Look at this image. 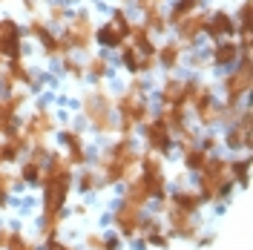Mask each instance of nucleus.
<instances>
[{"label": "nucleus", "mask_w": 253, "mask_h": 250, "mask_svg": "<svg viewBox=\"0 0 253 250\" xmlns=\"http://www.w3.org/2000/svg\"><path fill=\"white\" fill-rule=\"evenodd\" d=\"M38 190H41V227L38 230H41V242H43L52 236H61L66 204L75 190V167L66 161L61 150H52L49 161L43 164Z\"/></svg>", "instance_id": "1"}, {"label": "nucleus", "mask_w": 253, "mask_h": 250, "mask_svg": "<svg viewBox=\"0 0 253 250\" xmlns=\"http://www.w3.org/2000/svg\"><path fill=\"white\" fill-rule=\"evenodd\" d=\"M112 104H115V135L132 138L144 121L153 115L150 83L144 78H129L121 92L112 95Z\"/></svg>", "instance_id": "2"}, {"label": "nucleus", "mask_w": 253, "mask_h": 250, "mask_svg": "<svg viewBox=\"0 0 253 250\" xmlns=\"http://www.w3.org/2000/svg\"><path fill=\"white\" fill-rule=\"evenodd\" d=\"M92 167L98 170V175H101V181H104L107 190L115 187V184H126L138 172V167H141V150L132 144V138L118 135L107 147L98 150Z\"/></svg>", "instance_id": "3"}, {"label": "nucleus", "mask_w": 253, "mask_h": 250, "mask_svg": "<svg viewBox=\"0 0 253 250\" xmlns=\"http://www.w3.org/2000/svg\"><path fill=\"white\" fill-rule=\"evenodd\" d=\"M78 110L84 124L89 126L95 135H101V138L115 135V104H112V92L107 89V83H92L81 95Z\"/></svg>", "instance_id": "4"}, {"label": "nucleus", "mask_w": 253, "mask_h": 250, "mask_svg": "<svg viewBox=\"0 0 253 250\" xmlns=\"http://www.w3.org/2000/svg\"><path fill=\"white\" fill-rule=\"evenodd\" d=\"M196 190H199L202 202L213 204V207H221V204L230 202L236 184H233V178H230V164H227V158L219 156V153L210 156V161L196 172Z\"/></svg>", "instance_id": "5"}, {"label": "nucleus", "mask_w": 253, "mask_h": 250, "mask_svg": "<svg viewBox=\"0 0 253 250\" xmlns=\"http://www.w3.org/2000/svg\"><path fill=\"white\" fill-rule=\"evenodd\" d=\"M219 89H221L219 101L224 107H245V101L251 98L253 89V52H242L236 66L221 72Z\"/></svg>", "instance_id": "6"}, {"label": "nucleus", "mask_w": 253, "mask_h": 250, "mask_svg": "<svg viewBox=\"0 0 253 250\" xmlns=\"http://www.w3.org/2000/svg\"><path fill=\"white\" fill-rule=\"evenodd\" d=\"M202 81H205L202 75H175V72H167L156 89L158 107H184V110H190V104H193V98L199 92Z\"/></svg>", "instance_id": "7"}, {"label": "nucleus", "mask_w": 253, "mask_h": 250, "mask_svg": "<svg viewBox=\"0 0 253 250\" xmlns=\"http://www.w3.org/2000/svg\"><path fill=\"white\" fill-rule=\"evenodd\" d=\"M23 35L26 38H32L38 46H41V52H43V58H52V61H61L63 55H72L69 52V46H66V41L61 38V32L55 29V26H49L46 17L41 15H32L29 20H26V26H23Z\"/></svg>", "instance_id": "8"}, {"label": "nucleus", "mask_w": 253, "mask_h": 250, "mask_svg": "<svg viewBox=\"0 0 253 250\" xmlns=\"http://www.w3.org/2000/svg\"><path fill=\"white\" fill-rule=\"evenodd\" d=\"M61 38L66 41V46H69L72 55H75V52L89 55V52H92V43H95V17H92V12L75 9V12L69 15V20L63 23Z\"/></svg>", "instance_id": "9"}, {"label": "nucleus", "mask_w": 253, "mask_h": 250, "mask_svg": "<svg viewBox=\"0 0 253 250\" xmlns=\"http://www.w3.org/2000/svg\"><path fill=\"white\" fill-rule=\"evenodd\" d=\"M129 23H132V17L124 6H112L110 17L101 26H95V43L107 52H118L129 41Z\"/></svg>", "instance_id": "10"}, {"label": "nucleus", "mask_w": 253, "mask_h": 250, "mask_svg": "<svg viewBox=\"0 0 253 250\" xmlns=\"http://www.w3.org/2000/svg\"><path fill=\"white\" fill-rule=\"evenodd\" d=\"M138 178L147 184L150 196H153V204H158V202L167 199V193H170V175H167V158L164 156H156V153L141 150Z\"/></svg>", "instance_id": "11"}, {"label": "nucleus", "mask_w": 253, "mask_h": 250, "mask_svg": "<svg viewBox=\"0 0 253 250\" xmlns=\"http://www.w3.org/2000/svg\"><path fill=\"white\" fill-rule=\"evenodd\" d=\"M158 216L164 221L167 233L173 239H181V242H196L202 239V219L196 213H184L178 207H170V204L158 202Z\"/></svg>", "instance_id": "12"}, {"label": "nucleus", "mask_w": 253, "mask_h": 250, "mask_svg": "<svg viewBox=\"0 0 253 250\" xmlns=\"http://www.w3.org/2000/svg\"><path fill=\"white\" fill-rule=\"evenodd\" d=\"M138 132H141V141H144V150L147 153H156V156L167 158L175 150V132L164 124V118L156 115V112L144 121Z\"/></svg>", "instance_id": "13"}, {"label": "nucleus", "mask_w": 253, "mask_h": 250, "mask_svg": "<svg viewBox=\"0 0 253 250\" xmlns=\"http://www.w3.org/2000/svg\"><path fill=\"white\" fill-rule=\"evenodd\" d=\"M58 138H61V153L66 156V161L72 167H86L92 164V150H89V141H86V132L81 129L78 124H66L58 129Z\"/></svg>", "instance_id": "14"}, {"label": "nucleus", "mask_w": 253, "mask_h": 250, "mask_svg": "<svg viewBox=\"0 0 253 250\" xmlns=\"http://www.w3.org/2000/svg\"><path fill=\"white\" fill-rule=\"evenodd\" d=\"M190 112H193L196 124L202 126V129H216V126H219L221 101L216 98V86H213V83H207V81H202L199 92H196V98H193V104H190Z\"/></svg>", "instance_id": "15"}, {"label": "nucleus", "mask_w": 253, "mask_h": 250, "mask_svg": "<svg viewBox=\"0 0 253 250\" xmlns=\"http://www.w3.org/2000/svg\"><path fill=\"white\" fill-rule=\"evenodd\" d=\"M221 147L230 150L233 156H239V153H251V147H253V112H251L248 104L242 107L236 121L221 132Z\"/></svg>", "instance_id": "16"}, {"label": "nucleus", "mask_w": 253, "mask_h": 250, "mask_svg": "<svg viewBox=\"0 0 253 250\" xmlns=\"http://www.w3.org/2000/svg\"><path fill=\"white\" fill-rule=\"evenodd\" d=\"M58 115L55 110L49 107V104H35L32 112L20 121V129L26 132V138L29 141H49V135H55L58 132Z\"/></svg>", "instance_id": "17"}, {"label": "nucleus", "mask_w": 253, "mask_h": 250, "mask_svg": "<svg viewBox=\"0 0 253 250\" xmlns=\"http://www.w3.org/2000/svg\"><path fill=\"white\" fill-rule=\"evenodd\" d=\"M29 101L26 89H15V92H0V138H9L12 132L20 129V112Z\"/></svg>", "instance_id": "18"}, {"label": "nucleus", "mask_w": 253, "mask_h": 250, "mask_svg": "<svg viewBox=\"0 0 253 250\" xmlns=\"http://www.w3.org/2000/svg\"><path fill=\"white\" fill-rule=\"evenodd\" d=\"M0 58L3 61L26 58V35H23V26L9 15H0Z\"/></svg>", "instance_id": "19"}, {"label": "nucleus", "mask_w": 253, "mask_h": 250, "mask_svg": "<svg viewBox=\"0 0 253 250\" xmlns=\"http://www.w3.org/2000/svg\"><path fill=\"white\" fill-rule=\"evenodd\" d=\"M141 216L144 210H138V207H132L126 202H118L112 207V216H110L115 236H121L124 242H135L138 239V227H141Z\"/></svg>", "instance_id": "20"}, {"label": "nucleus", "mask_w": 253, "mask_h": 250, "mask_svg": "<svg viewBox=\"0 0 253 250\" xmlns=\"http://www.w3.org/2000/svg\"><path fill=\"white\" fill-rule=\"evenodd\" d=\"M118 66L124 69L129 78H147V75H153L158 69V61H156V55H144L132 43H124L118 49Z\"/></svg>", "instance_id": "21"}, {"label": "nucleus", "mask_w": 253, "mask_h": 250, "mask_svg": "<svg viewBox=\"0 0 253 250\" xmlns=\"http://www.w3.org/2000/svg\"><path fill=\"white\" fill-rule=\"evenodd\" d=\"M207 9H199V12H193V15L187 17V20H181L178 26H175V41L181 43V46L187 49H196L202 41H205V26H207Z\"/></svg>", "instance_id": "22"}, {"label": "nucleus", "mask_w": 253, "mask_h": 250, "mask_svg": "<svg viewBox=\"0 0 253 250\" xmlns=\"http://www.w3.org/2000/svg\"><path fill=\"white\" fill-rule=\"evenodd\" d=\"M242 58V46L236 43V38H224V41H216L210 43V52H207V61H210V69H233Z\"/></svg>", "instance_id": "23"}, {"label": "nucleus", "mask_w": 253, "mask_h": 250, "mask_svg": "<svg viewBox=\"0 0 253 250\" xmlns=\"http://www.w3.org/2000/svg\"><path fill=\"white\" fill-rule=\"evenodd\" d=\"M205 38L210 41V43L224 41V38H236V20H233V12H227V9H213V12L207 15Z\"/></svg>", "instance_id": "24"}, {"label": "nucleus", "mask_w": 253, "mask_h": 250, "mask_svg": "<svg viewBox=\"0 0 253 250\" xmlns=\"http://www.w3.org/2000/svg\"><path fill=\"white\" fill-rule=\"evenodd\" d=\"M184 58H187V49L181 46L175 38H167L164 43L156 46V61H158V66H161L164 72L181 69V66H184Z\"/></svg>", "instance_id": "25"}, {"label": "nucleus", "mask_w": 253, "mask_h": 250, "mask_svg": "<svg viewBox=\"0 0 253 250\" xmlns=\"http://www.w3.org/2000/svg\"><path fill=\"white\" fill-rule=\"evenodd\" d=\"M164 204H170V207H178V210H184V213H202V207H205V202H202V196H199V190L196 187H175L167 193V199H164Z\"/></svg>", "instance_id": "26"}, {"label": "nucleus", "mask_w": 253, "mask_h": 250, "mask_svg": "<svg viewBox=\"0 0 253 250\" xmlns=\"http://www.w3.org/2000/svg\"><path fill=\"white\" fill-rule=\"evenodd\" d=\"M112 72V61L104 55V52H89L84 58V78L92 81V83H107Z\"/></svg>", "instance_id": "27"}, {"label": "nucleus", "mask_w": 253, "mask_h": 250, "mask_svg": "<svg viewBox=\"0 0 253 250\" xmlns=\"http://www.w3.org/2000/svg\"><path fill=\"white\" fill-rule=\"evenodd\" d=\"M118 202H126V204H132V207H138V210H147V207L153 204V196H150L147 184L138 178V172H135V175L124 184V193H121V199H118Z\"/></svg>", "instance_id": "28"}, {"label": "nucleus", "mask_w": 253, "mask_h": 250, "mask_svg": "<svg viewBox=\"0 0 253 250\" xmlns=\"http://www.w3.org/2000/svg\"><path fill=\"white\" fill-rule=\"evenodd\" d=\"M126 43H132V46L138 49V52H144V55H156V35L144 26L141 20H132L129 23V41Z\"/></svg>", "instance_id": "29"}, {"label": "nucleus", "mask_w": 253, "mask_h": 250, "mask_svg": "<svg viewBox=\"0 0 253 250\" xmlns=\"http://www.w3.org/2000/svg\"><path fill=\"white\" fill-rule=\"evenodd\" d=\"M199 9H205V0H173L170 3V9L164 12L167 15V26L175 29L181 20H187L193 12H199Z\"/></svg>", "instance_id": "30"}, {"label": "nucleus", "mask_w": 253, "mask_h": 250, "mask_svg": "<svg viewBox=\"0 0 253 250\" xmlns=\"http://www.w3.org/2000/svg\"><path fill=\"white\" fill-rule=\"evenodd\" d=\"M75 187H78V193H84V196H95V193L107 190L92 164H86V167H81V172H75Z\"/></svg>", "instance_id": "31"}, {"label": "nucleus", "mask_w": 253, "mask_h": 250, "mask_svg": "<svg viewBox=\"0 0 253 250\" xmlns=\"http://www.w3.org/2000/svg\"><path fill=\"white\" fill-rule=\"evenodd\" d=\"M227 164H230V178H233V184L239 190L248 187V181H251V153H239V156H230L227 158Z\"/></svg>", "instance_id": "32"}, {"label": "nucleus", "mask_w": 253, "mask_h": 250, "mask_svg": "<svg viewBox=\"0 0 253 250\" xmlns=\"http://www.w3.org/2000/svg\"><path fill=\"white\" fill-rule=\"evenodd\" d=\"M84 250H124V239L121 236H107L98 233V230H89L84 236Z\"/></svg>", "instance_id": "33"}, {"label": "nucleus", "mask_w": 253, "mask_h": 250, "mask_svg": "<svg viewBox=\"0 0 253 250\" xmlns=\"http://www.w3.org/2000/svg\"><path fill=\"white\" fill-rule=\"evenodd\" d=\"M41 172H43V164H38V161H32V158H20V167H17V184H23V187H38V181H41Z\"/></svg>", "instance_id": "34"}, {"label": "nucleus", "mask_w": 253, "mask_h": 250, "mask_svg": "<svg viewBox=\"0 0 253 250\" xmlns=\"http://www.w3.org/2000/svg\"><path fill=\"white\" fill-rule=\"evenodd\" d=\"M156 115H161L164 124L170 126L173 132H178V129H184L190 124V110H184V107H158Z\"/></svg>", "instance_id": "35"}, {"label": "nucleus", "mask_w": 253, "mask_h": 250, "mask_svg": "<svg viewBox=\"0 0 253 250\" xmlns=\"http://www.w3.org/2000/svg\"><path fill=\"white\" fill-rule=\"evenodd\" d=\"M210 156H213V153H207L205 147H199V144H196V147H190V150H184V153H181V164H184V170H187V172H193V175H196V172H199L207 161H210Z\"/></svg>", "instance_id": "36"}, {"label": "nucleus", "mask_w": 253, "mask_h": 250, "mask_svg": "<svg viewBox=\"0 0 253 250\" xmlns=\"http://www.w3.org/2000/svg\"><path fill=\"white\" fill-rule=\"evenodd\" d=\"M41 15L46 17L49 26H58V23H66V20H69L72 9H69V3H66V0H49Z\"/></svg>", "instance_id": "37"}, {"label": "nucleus", "mask_w": 253, "mask_h": 250, "mask_svg": "<svg viewBox=\"0 0 253 250\" xmlns=\"http://www.w3.org/2000/svg\"><path fill=\"white\" fill-rule=\"evenodd\" d=\"M141 23H144V26H147L150 32H153V35H167V32H170L164 9H153V12H144V15H141Z\"/></svg>", "instance_id": "38"}, {"label": "nucleus", "mask_w": 253, "mask_h": 250, "mask_svg": "<svg viewBox=\"0 0 253 250\" xmlns=\"http://www.w3.org/2000/svg\"><path fill=\"white\" fill-rule=\"evenodd\" d=\"M58 66H61V72L66 75V78H72V81H86V78H84V58L63 55L61 61H58Z\"/></svg>", "instance_id": "39"}, {"label": "nucleus", "mask_w": 253, "mask_h": 250, "mask_svg": "<svg viewBox=\"0 0 253 250\" xmlns=\"http://www.w3.org/2000/svg\"><path fill=\"white\" fill-rule=\"evenodd\" d=\"M15 187H17V175H15V172H6V170H0V210L12 204V196H15Z\"/></svg>", "instance_id": "40"}, {"label": "nucleus", "mask_w": 253, "mask_h": 250, "mask_svg": "<svg viewBox=\"0 0 253 250\" xmlns=\"http://www.w3.org/2000/svg\"><path fill=\"white\" fill-rule=\"evenodd\" d=\"M3 250H41V245H38L32 236H26L23 230H12V233H9V242H6V248Z\"/></svg>", "instance_id": "41"}, {"label": "nucleus", "mask_w": 253, "mask_h": 250, "mask_svg": "<svg viewBox=\"0 0 253 250\" xmlns=\"http://www.w3.org/2000/svg\"><path fill=\"white\" fill-rule=\"evenodd\" d=\"M199 135H202V132H199V129H196V126H184V129H178V132H175V150H178V153H184V150H190V147H196V144H199Z\"/></svg>", "instance_id": "42"}, {"label": "nucleus", "mask_w": 253, "mask_h": 250, "mask_svg": "<svg viewBox=\"0 0 253 250\" xmlns=\"http://www.w3.org/2000/svg\"><path fill=\"white\" fill-rule=\"evenodd\" d=\"M141 245H150V248H156V250H170L173 236L167 233V227H164V230H156V233H150L147 239H141Z\"/></svg>", "instance_id": "43"}, {"label": "nucleus", "mask_w": 253, "mask_h": 250, "mask_svg": "<svg viewBox=\"0 0 253 250\" xmlns=\"http://www.w3.org/2000/svg\"><path fill=\"white\" fill-rule=\"evenodd\" d=\"M190 66V75H202V72H207L210 69V61H207V55H202V52H196V49H190V55L184 58Z\"/></svg>", "instance_id": "44"}, {"label": "nucleus", "mask_w": 253, "mask_h": 250, "mask_svg": "<svg viewBox=\"0 0 253 250\" xmlns=\"http://www.w3.org/2000/svg\"><path fill=\"white\" fill-rule=\"evenodd\" d=\"M199 147H205L207 153H219V147H221V135L216 132V129H205V135H199Z\"/></svg>", "instance_id": "45"}, {"label": "nucleus", "mask_w": 253, "mask_h": 250, "mask_svg": "<svg viewBox=\"0 0 253 250\" xmlns=\"http://www.w3.org/2000/svg\"><path fill=\"white\" fill-rule=\"evenodd\" d=\"M41 250H75V248H72V242H66L61 236H52V239H43V248Z\"/></svg>", "instance_id": "46"}, {"label": "nucleus", "mask_w": 253, "mask_h": 250, "mask_svg": "<svg viewBox=\"0 0 253 250\" xmlns=\"http://www.w3.org/2000/svg\"><path fill=\"white\" fill-rule=\"evenodd\" d=\"M132 3H135L138 15H144V12H153V9H164L167 0H132Z\"/></svg>", "instance_id": "47"}, {"label": "nucleus", "mask_w": 253, "mask_h": 250, "mask_svg": "<svg viewBox=\"0 0 253 250\" xmlns=\"http://www.w3.org/2000/svg\"><path fill=\"white\" fill-rule=\"evenodd\" d=\"M23 12H26V15H38V12H41V9H38V0H23Z\"/></svg>", "instance_id": "48"}, {"label": "nucleus", "mask_w": 253, "mask_h": 250, "mask_svg": "<svg viewBox=\"0 0 253 250\" xmlns=\"http://www.w3.org/2000/svg\"><path fill=\"white\" fill-rule=\"evenodd\" d=\"M9 233H12L9 227H0V250L6 248V242H9Z\"/></svg>", "instance_id": "49"}, {"label": "nucleus", "mask_w": 253, "mask_h": 250, "mask_svg": "<svg viewBox=\"0 0 253 250\" xmlns=\"http://www.w3.org/2000/svg\"><path fill=\"white\" fill-rule=\"evenodd\" d=\"M72 213H75V216H86V213H89V207H86V204H75V207H72Z\"/></svg>", "instance_id": "50"}, {"label": "nucleus", "mask_w": 253, "mask_h": 250, "mask_svg": "<svg viewBox=\"0 0 253 250\" xmlns=\"http://www.w3.org/2000/svg\"><path fill=\"white\" fill-rule=\"evenodd\" d=\"M3 167H6V164H3V153H0V170H3Z\"/></svg>", "instance_id": "51"}, {"label": "nucleus", "mask_w": 253, "mask_h": 250, "mask_svg": "<svg viewBox=\"0 0 253 250\" xmlns=\"http://www.w3.org/2000/svg\"><path fill=\"white\" fill-rule=\"evenodd\" d=\"M118 3H129V0H118Z\"/></svg>", "instance_id": "52"}, {"label": "nucleus", "mask_w": 253, "mask_h": 250, "mask_svg": "<svg viewBox=\"0 0 253 250\" xmlns=\"http://www.w3.org/2000/svg\"><path fill=\"white\" fill-rule=\"evenodd\" d=\"M0 3H9V0H0Z\"/></svg>", "instance_id": "53"}]
</instances>
